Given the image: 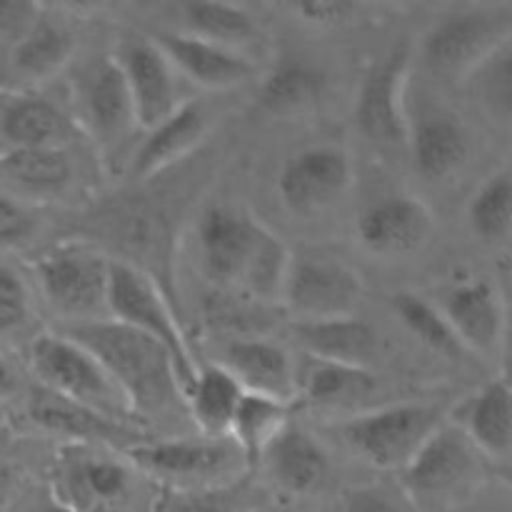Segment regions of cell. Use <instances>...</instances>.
Returning a JSON list of instances; mask_svg holds the SVG:
<instances>
[{"instance_id":"obj_1","label":"cell","mask_w":512,"mask_h":512,"mask_svg":"<svg viewBox=\"0 0 512 512\" xmlns=\"http://www.w3.org/2000/svg\"><path fill=\"white\" fill-rule=\"evenodd\" d=\"M203 270L223 288L243 290L260 300L280 298L290 250L248 213L215 205L198 220Z\"/></svg>"},{"instance_id":"obj_2","label":"cell","mask_w":512,"mask_h":512,"mask_svg":"<svg viewBox=\"0 0 512 512\" xmlns=\"http://www.w3.org/2000/svg\"><path fill=\"white\" fill-rule=\"evenodd\" d=\"M63 335L98 360L133 413H163L185 403L173 360L148 335L118 320H80Z\"/></svg>"},{"instance_id":"obj_3","label":"cell","mask_w":512,"mask_h":512,"mask_svg":"<svg viewBox=\"0 0 512 512\" xmlns=\"http://www.w3.org/2000/svg\"><path fill=\"white\" fill-rule=\"evenodd\" d=\"M485 483L483 455L455 425H440L400 470L405 498L420 512L463 508Z\"/></svg>"},{"instance_id":"obj_4","label":"cell","mask_w":512,"mask_h":512,"mask_svg":"<svg viewBox=\"0 0 512 512\" xmlns=\"http://www.w3.org/2000/svg\"><path fill=\"white\" fill-rule=\"evenodd\" d=\"M443 425V413L425 403L388 405L343 420V443L375 470H403L420 445Z\"/></svg>"},{"instance_id":"obj_5","label":"cell","mask_w":512,"mask_h":512,"mask_svg":"<svg viewBox=\"0 0 512 512\" xmlns=\"http://www.w3.org/2000/svg\"><path fill=\"white\" fill-rule=\"evenodd\" d=\"M108 310L118 323L130 325L163 345L165 353L173 360L175 378L185 400V395L193 388L198 368H195V360L180 333L173 310L165 303L163 293L155 288L153 280L128 263H110Z\"/></svg>"},{"instance_id":"obj_6","label":"cell","mask_w":512,"mask_h":512,"mask_svg":"<svg viewBox=\"0 0 512 512\" xmlns=\"http://www.w3.org/2000/svg\"><path fill=\"white\" fill-rule=\"evenodd\" d=\"M128 460L163 488L173 490H213L238 480L248 468L245 458L230 438L165 440L143 443L128 450Z\"/></svg>"},{"instance_id":"obj_7","label":"cell","mask_w":512,"mask_h":512,"mask_svg":"<svg viewBox=\"0 0 512 512\" xmlns=\"http://www.w3.org/2000/svg\"><path fill=\"white\" fill-rule=\"evenodd\" d=\"M30 368L55 398L103 415H123L128 403L98 360L65 335H38L30 345Z\"/></svg>"},{"instance_id":"obj_8","label":"cell","mask_w":512,"mask_h":512,"mask_svg":"<svg viewBox=\"0 0 512 512\" xmlns=\"http://www.w3.org/2000/svg\"><path fill=\"white\" fill-rule=\"evenodd\" d=\"M280 298L298 315V323L350 318L363 298V278L330 255H290Z\"/></svg>"},{"instance_id":"obj_9","label":"cell","mask_w":512,"mask_h":512,"mask_svg":"<svg viewBox=\"0 0 512 512\" xmlns=\"http://www.w3.org/2000/svg\"><path fill=\"white\" fill-rule=\"evenodd\" d=\"M53 498L73 512H133L135 473L123 460L68 450L55 468Z\"/></svg>"},{"instance_id":"obj_10","label":"cell","mask_w":512,"mask_h":512,"mask_svg":"<svg viewBox=\"0 0 512 512\" xmlns=\"http://www.w3.org/2000/svg\"><path fill=\"white\" fill-rule=\"evenodd\" d=\"M510 43L505 10H473L440 20L423 38V60L435 73L458 78L473 73L500 45Z\"/></svg>"},{"instance_id":"obj_11","label":"cell","mask_w":512,"mask_h":512,"mask_svg":"<svg viewBox=\"0 0 512 512\" xmlns=\"http://www.w3.org/2000/svg\"><path fill=\"white\" fill-rule=\"evenodd\" d=\"M43 295L68 318H90L108 308L110 260L95 250L60 248L35 263Z\"/></svg>"},{"instance_id":"obj_12","label":"cell","mask_w":512,"mask_h":512,"mask_svg":"<svg viewBox=\"0 0 512 512\" xmlns=\"http://www.w3.org/2000/svg\"><path fill=\"white\" fill-rule=\"evenodd\" d=\"M113 60L128 88L135 125L150 133L178 110L175 70L153 40L128 35Z\"/></svg>"},{"instance_id":"obj_13","label":"cell","mask_w":512,"mask_h":512,"mask_svg":"<svg viewBox=\"0 0 512 512\" xmlns=\"http://www.w3.org/2000/svg\"><path fill=\"white\" fill-rule=\"evenodd\" d=\"M350 158L333 145L298 150L278 175V193L295 215H318L338 203L350 188Z\"/></svg>"},{"instance_id":"obj_14","label":"cell","mask_w":512,"mask_h":512,"mask_svg":"<svg viewBox=\"0 0 512 512\" xmlns=\"http://www.w3.org/2000/svg\"><path fill=\"white\" fill-rule=\"evenodd\" d=\"M410 55L405 45L390 50L365 75L360 85L355 120L365 138L380 145H405L410 135L403 93Z\"/></svg>"},{"instance_id":"obj_15","label":"cell","mask_w":512,"mask_h":512,"mask_svg":"<svg viewBox=\"0 0 512 512\" xmlns=\"http://www.w3.org/2000/svg\"><path fill=\"white\" fill-rule=\"evenodd\" d=\"M80 123L103 148H115L135 123L128 88L113 58H98L85 65L73 83Z\"/></svg>"},{"instance_id":"obj_16","label":"cell","mask_w":512,"mask_h":512,"mask_svg":"<svg viewBox=\"0 0 512 512\" xmlns=\"http://www.w3.org/2000/svg\"><path fill=\"white\" fill-rule=\"evenodd\" d=\"M438 310L463 348L493 355L505 338V305L490 280L475 278L453 285Z\"/></svg>"},{"instance_id":"obj_17","label":"cell","mask_w":512,"mask_h":512,"mask_svg":"<svg viewBox=\"0 0 512 512\" xmlns=\"http://www.w3.org/2000/svg\"><path fill=\"white\" fill-rule=\"evenodd\" d=\"M433 213L413 195H393L368 205L358 218V240L375 255H408L430 238Z\"/></svg>"},{"instance_id":"obj_18","label":"cell","mask_w":512,"mask_h":512,"mask_svg":"<svg viewBox=\"0 0 512 512\" xmlns=\"http://www.w3.org/2000/svg\"><path fill=\"white\" fill-rule=\"evenodd\" d=\"M153 43L163 50L173 70H183L200 88H238L253 75V63L243 53L190 33H160Z\"/></svg>"},{"instance_id":"obj_19","label":"cell","mask_w":512,"mask_h":512,"mask_svg":"<svg viewBox=\"0 0 512 512\" xmlns=\"http://www.w3.org/2000/svg\"><path fill=\"white\" fill-rule=\"evenodd\" d=\"M455 428L488 460L508 463L512 445V393L505 378L490 380L455 410Z\"/></svg>"},{"instance_id":"obj_20","label":"cell","mask_w":512,"mask_h":512,"mask_svg":"<svg viewBox=\"0 0 512 512\" xmlns=\"http://www.w3.org/2000/svg\"><path fill=\"white\" fill-rule=\"evenodd\" d=\"M260 463L268 470V478L295 498L320 493L330 478V460L323 445L300 428L280 430L278 438L265 448Z\"/></svg>"},{"instance_id":"obj_21","label":"cell","mask_w":512,"mask_h":512,"mask_svg":"<svg viewBox=\"0 0 512 512\" xmlns=\"http://www.w3.org/2000/svg\"><path fill=\"white\" fill-rule=\"evenodd\" d=\"M223 368L238 380L245 393L265 395L288 405L295 398L298 370L280 345L258 338L233 340L223 350Z\"/></svg>"},{"instance_id":"obj_22","label":"cell","mask_w":512,"mask_h":512,"mask_svg":"<svg viewBox=\"0 0 512 512\" xmlns=\"http://www.w3.org/2000/svg\"><path fill=\"white\" fill-rule=\"evenodd\" d=\"M75 48L73 33L50 20H33L23 33H18L8 53V65L3 70V85H40L53 78L70 60Z\"/></svg>"},{"instance_id":"obj_23","label":"cell","mask_w":512,"mask_h":512,"mask_svg":"<svg viewBox=\"0 0 512 512\" xmlns=\"http://www.w3.org/2000/svg\"><path fill=\"white\" fill-rule=\"evenodd\" d=\"M378 390V378L363 365H343L313 358L295 375V395L310 408L348 410L370 400Z\"/></svg>"},{"instance_id":"obj_24","label":"cell","mask_w":512,"mask_h":512,"mask_svg":"<svg viewBox=\"0 0 512 512\" xmlns=\"http://www.w3.org/2000/svg\"><path fill=\"white\" fill-rule=\"evenodd\" d=\"M205 135V115L195 103L178 105L168 120L150 130L133 160L135 178H153L195 148Z\"/></svg>"},{"instance_id":"obj_25","label":"cell","mask_w":512,"mask_h":512,"mask_svg":"<svg viewBox=\"0 0 512 512\" xmlns=\"http://www.w3.org/2000/svg\"><path fill=\"white\" fill-rule=\"evenodd\" d=\"M415 168L430 180H440L463 168L470 155V140L463 125L450 115H433L410 128Z\"/></svg>"},{"instance_id":"obj_26","label":"cell","mask_w":512,"mask_h":512,"mask_svg":"<svg viewBox=\"0 0 512 512\" xmlns=\"http://www.w3.org/2000/svg\"><path fill=\"white\" fill-rule=\"evenodd\" d=\"M295 335L313 358L330 360L343 365H363L373 358L375 330L358 318L313 320V323L295 325Z\"/></svg>"},{"instance_id":"obj_27","label":"cell","mask_w":512,"mask_h":512,"mask_svg":"<svg viewBox=\"0 0 512 512\" xmlns=\"http://www.w3.org/2000/svg\"><path fill=\"white\" fill-rule=\"evenodd\" d=\"M0 133L8 148H63L70 123L55 105L30 93H15L0 113Z\"/></svg>"},{"instance_id":"obj_28","label":"cell","mask_w":512,"mask_h":512,"mask_svg":"<svg viewBox=\"0 0 512 512\" xmlns=\"http://www.w3.org/2000/svg\"><path fill=\"white\" fill-rule=\"evenodd\" d=\"M73 175L63 148H8L0 153V190L45 195L58 193Z\"/></svg>"},{"instance_id":"obj_29","label":"cell","mask_w":512,"mask_h":512,"mask_svg":"<svg viewBox=\"0 0 512 512\" xmlns=\"http://www.w3.org/2000/svg\"><path fill=\"white\" fill-rule=\"evenodd\" d=\"M243 393L245 390L240 388L238 380L223 365L198 370L193 388L185 395V403L203 438H228Z\"/></svg>"},{"instance_id":"obj_30","label":"cell","mask_w":512,"mask_h":512,"mask_svg":"<svg viewBox=\"0 0 512 512\" xmlns=\"http://www.w3.org/2000/svg\"><path fill=\"white\" fill-rule=\"evenodd\" d=\"M323 93V70L303 60H283L265 75L258 100L273 115H300L313 110Z\"/></svg>"},{"instance_id":"obj_31","label":"cell","mask_w":512,"mask_h":512,"mask_svg":"<svg viewBox=\"0 0 512 512\" xmlns=\"http://www.w3.org/2000/svg\"><path fill=\"white\" fill-rule=\"evenodd\" d=\"M288 413V403L265 398V395L243 393L228 438L240 450L248 468L258 465L265 448L278 438L280 430L288 428Z\"/></svg>"},{"instance_id":"obj_32","label":"cell","mask_w":512,"mask_h":512,"mask_svg":"<svg viewBox=\"0 0 512 512\" xmlns=\"http://www.w3.org/2000/svg\"><path fill=\"white\" fill-rule=\"evenodd\" d=\"M473 233L485 243H498L510 235L512 225V175L510 170L490 175L468 205Z\"/></svg>"},{"instance_id":"obj_33","label":"cell","mask_w":512,"mask_h":512,"mask_svg":"<svg viewBox=\"0 0 512 512\" xmlns=\"http://www.w3.org/2000/svg\"><path fill=\"white\" fill-rule=\"evenodd\" d=\"M393 310L400 318V323L415 335L423 345H428L430 350L440 355H448V358H458L463 345L458 343L455 333L450 330L448 320L443 318V313L438 310V305H433L430 300H425L418 293H395L393 295Z\"/></svg>"},{"instance_id":"obj_34","label":"cell","mask_w":512,"mask_h":512,"mask_svg":"<svg viewBox=\"0 0 512 512\" xmlns=\"http://www.w3.org/2000/svg\"><path fill=\"white\" fill-rule=\"evenodd\" d=\"M183 20L188 23L190 35L225 45V48H233V45L255 35L253 18L243 8H235V5L185 3Z\"/></svg>"},{"instance_id":"obj_35","label":"cell","mask_w":512,"mask_h":512,"mask_svg":"<svg viewBox=\"0 0 512 512\" xmlns=\"http://www.w3.org/2000/svg\"><path fill=\"white\" fill-rule=\"evenodd\" d=\"M35 423H40L48 430H58V433L75 435V438H93V440H115L120 438L123 428L110 423L103 415L85 410L80 405L68 403V400H38L30 410Z\"/></svg>"},{"instance_id":"obj_36","label":"cell","mask_w":512,"mask_h":512,"mask_svg":"<svg viewBox=\"0 0 512 512\" xmlns=\"http://www.w3.org/2000/svg\"><path fill=\"white\" fill-rule=\"evenodd\" d=\"M148 512H250L248 503L230 488L173 490L160 488Z\"/></svg>"},{"instance_id":"obj_37","label":"cell","mask_w":512,"mask_h":512,"mask_svg":"<svg viewBox=\"0 0 512 512\" xmlns=\"http://www.w3.org/2000/svg\"><path fill=\"white\" fill-rule=\"evenodd\" d=\"M480 98H483L485 108L498 118L500 123H508L512 113V55L510 43L500 45L485 63H480Z\"/></svg>"},{"instance_id":"obj_38","label":"cell","mask_w":512,"mask_h":512,"mask_svg":"<svg viewBox=\"0 0 512 512\" xmlns=\"http://www.w3.org/2000/svg\"><path fill=\"white\" fill-rule=\"evenodd\" d=\"M30 300L25 283L10 268L0 265V335L18 330L28 320Z\"/></svg>"},{"instance_id":"obj_39","label":"cell","mask_w":512,"mask_h":512,"mask_svg":"<svg viewBox=\"0 0 512 512\" xmlns=\"http://www.w3.org/2000/svg\"><path fill=\"white\" fill-rule=\"evenodd\" d=\"M35 228V220L25 205L10 193L0 190V245H18L30 238Z\"/></svg>"},{"instance_id":"obj_40","label":"cell","mask_w":512,"mask_h":512,"mask_svg":"<svg viewBox=\"0 0 512 512\" xmlns=\"http://www.w3.org/2000/svg\"><path fill=\"white\" fill-rule=\"evenodd\" d=\"M343 512H405V508L383 490L358 488L345 495Z\"/></svg>"},{"instance_id":"obj_41","label":"cell","mask_w":512,"mask_h":512,"mask_svg":"<svg viewBox=\"0 0 512 512\" xmlns=\"http://www.w3.org/2000/svg\"><path fill=\"white\" fill-rule=\"evenodd\" d=\"M350 10H353L350 3H320V0H303V3H295L298 18L313 25L338 23L345 15H350Z\"/></svg>"},{"instance_id":"obj_42","label":"cell","mask_w":512,"mask_h":512,"mask_svg":"<svg viewBox=\"0 0 512 512\" xmlns=\"http://www.w3.org/2000/svg\"><path fill=\"white\" fill-rule=\"evenodd\" d=\"M13 490H15V473L10 470L8 463H3V460H0V510L8 505Z\"/></svg>"},{"instance_id":"obj_43","label":"cell","mask_w":512,"mask_h":512,"mask_svg":"<svg viewBox=\"0 0 512 512\" xmlns=\"http://www.w3.org/2000/svg\"><path fill=\"white\" fill-rule=\"evenodd\" d=\"M13 393H15V375L13 370H10V365L0 358V403L8 400Z\"/></svg>"},{"instance_id":"obj_44","label":"cell","mask_w":512,"mask_h":512,"mask_svg":"<svg viewBox=\"0 0 512 512\" xmlns=\"http://www.w3.org/2000/svg\"><path fill=\"white\" fill-rule=\"evenodd\" d=\"M23 512H73L68 510L65 505H60L58 500H45V503H38V505H30V508H25Z\"/></svg>"}]
</instances>
